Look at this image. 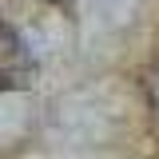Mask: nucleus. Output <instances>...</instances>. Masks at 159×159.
Returning <instances> with one entry per match:
<instances>
[{
	"instance_id": "f257e3e1",
	"label": "nucleus",
	"mask_w": 159,
	"mask_h": 159,
	"mask_svg": "<svg viewBox=\"0 0 159 159\" xmlns=\"http://www.w3.org/2000/svg\"><path fill=\"white\" fill-rule=\"evenodd\" d=\"M32 56L24 48V40L0 20V92H16L32 84Z\"/></svg>"
},
{
	"instance_id": "f03ea898",
	"label": "nucleus",
	"mask_w": 159,
	"mask_h": 159,
	"mask_svg": "<svg viewBox=\"0 0 159 159\" xmlns=\"http://www.w3.org/2000/svg\"><path fill=\"white\" fill-rule=\"evenodd\" d=\"M147 88H151V99H155V107H159V64H155V72L147 76Z\"/></svg>"
}]
</instances>
